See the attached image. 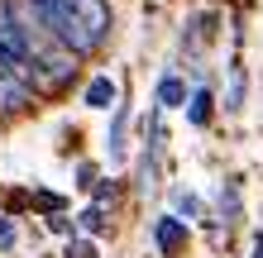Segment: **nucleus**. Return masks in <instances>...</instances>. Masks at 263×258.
<instances>
[{"mask_svg": "<svg viewBox=\"0 0 263 258\" xmlns=\"http://www.w3.org/2000/svg\"><path fill=\"white\" fill-rule=\"evenodd\" d=\"M34 43H39V29L29 24L20 0H0V72H24Z\"/></svg>", "mask_w": 263, "mask_h": 258, "instance_id": "7ed1b4c3", "label": "nucleus"}, {"mask_svg": "<svg viewBox=\"0 0 263 258\" xmlns=\"http://www.w3.org/2000/svg\"><path fill=\"white\" fill-rule=\"evenodd\" d=\"M153 244H158V253H182L187 249V225H182L177 215H163L158 225H153Z\"/></svg>", "mask_w": 263, "mask_h": 258, "instance_id": "39448f33", "label": "nucleus"}, {"mask_svg": "<svg viewBox=\"0 0 263 258\" xmlns=\"http://www.w3.org/2000/svg\"><path fill=\"white\" fill-rule=\"evenodd\" d=\"M34 105V86L24 72H0V115H24Z\"/></svg>", "mask_w": 263, "mask_h": 258, "instance_id": "20e7f679", "label": "nucleus"}, {"mask_svg": "<svg viewBox=\"0 0 263 258\" xmlns=\"http://www.w3.org/2000/svg\"><path fill=\"white\" fill-rule=\"evenodd\" d=\"M125 120H129V110L120 105V110H115V125H110V158L125 153Z\"/></svg>", "mask_w": 263, "mask_h": 258, "instance_id": "1a4fd4ad", "label": "nucleus"}, {"mask_svg": "<svg viewBox=\"0 0 263 258\" xmlns=\"http://www.w3.org/2000/svg\"><path fill=\"white\" fill-rule=\"evenodd\" d=\"M115 96H120V91H115V82H110V77H91V82H86V91H82V101L91 105V110H110Z\"/></svg>", "mask_w": 263, "mask_h": 258, "instance_id": "423d86ee", "label": "nucleus"}, {"mask_svg": "<svg viewBox=\"0 0 263 258\" xmlns=\"http://www.w3.org/2000/svg\"><path fill=\"white\" fill-rule=\"evenodd\" d=\"M0 244H14V230H10L5 220H0Z\"/></svg>", "mask_w": 263, "mask_h": 258, "instance_id": "9b49d317", "label": "nucleus"}, {"mask_svg": "<svg viewBox=\"0 0 263 258\" xmlns=\"http://www.w3.org/2000/svg\"><path fill=\"white\" fill-rule=\"evenodd\" d=\"M24 77L34 86V96H58V91H67L72 77H77V53L39 34L34 53H29V63H24Z\"/></svg>", "mask_w": 263, "mask_h": 258, "instance_id": "f03ea898", "label": "nucleus"}, {"mask_svg": "<svg viewBox=\"0 0 263 258\" xmlns=\"http://www.w3.org/2000/svg\"><path fill=\"white\" fill-rule=\"evenodd\" d=\"M254 258H263V234H254Z\"/></svg>", "mask_w": 263, "mask_h": 258, "instance_id": "f8f14e48", "label": "nucleus"}, {"mask_svg": "<svg viewBox=\"0 0 263 258\" xmlns=\"http://www.w3.org/2000/svg\"><path fill=\"white\" fill-rule=\"evenodd\" d=\"M158 105H163V110H173V105H187V86H182L177 72H167V77L158 82Z\"/></svg>", "mask_w": 263, "mask_h": 258, "instance_id": "0eeeda50", "label": "nucleus"}, {"mask_svg": "<svg viewBox=\"0 0 263 258\" xmlns=\"http://www.w3.org/2000/svg\"><path fill=\"white\" fill-rule=\"evenodd\" d=\"M101 206H91V210H82V230H101Z\"/></svg>", "mask_w": 263, "mask_h": 258, "instance_id": "9d476101", "label": "nucleus"}, {"mask_svg": "<svg viewBox=\"0 0 263 258\" xmlns=\"http://www.w3.org/2000/svg\"><path fill=\"white\" fill-rule=\"evenodd\" d=\"M211 91H192V96H187V120H192V125H211Z\"/></svg>", "mask_w": 263, "mask_h": 258, "instance_id": "6e6552de", "label": "nucleus"}, {"mask_svg": "<svg viewBox=\"0 0 263 258\" xmlns=\"http://www.w3.org/2000/svg\"><path fill=\"white\" fill-rule=\"evenodd\" d=\"M20 10L29 14V24L39 29L43 38L72 48L77 57L96 53L105 38H110L115 14L105 0H20Z\"/></svg>", "mask_w": 263, "mask_h": 258, "instance_id": "f257e3e1", "label": "nucleus"}]
</instances>
